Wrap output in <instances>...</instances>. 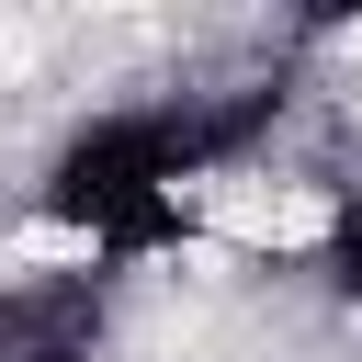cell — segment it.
<instances>
[{"instance_id": "cell-1", "label": "cell", "mask_w": 362, "mask_h": 362, "mask_svg": "<svg viewBox=\"0 0 362 362\" xmlns=\"http://www.w3.org/2000/svg\"><path fill=\"white\" fill-rule=\"evenodd\" d=\"M283 124V90L272 79H238V90H158V102H113L90 124L57 136L45 158V192L34 215L90 238V272L113 260H158L192 238V204L215 181H238Z\"/></svg>"}, {"instance_id": "cell-2", "label": "cell", "mask_w": 362, "mask_h": 362, "mask_svg": "<svg viewBox=\"0 0 362 362\" xmlns=\"http://www.w3.org/2000/svg\"><path fill=\"white\" fill-rule=\"evenodd\" d=\"M113 351V272L57 260L0 283V362H102Z\"/></svg>"}, {"instance_id": "cell-3", "label": "cell", "mask_w": 362, "mask_h": 362, "mask_svg": "<svg viewBox=\"0 0 362 362\" xmlns=\"http://www.w3.org/2000/svg\"><path fill=\"white\" fill-rule=\"evenodd\" d=\"M317 272H328V283H339V294L362 305V192H339V204H328V238H317Z\"/></svg>"}]
</instances>
